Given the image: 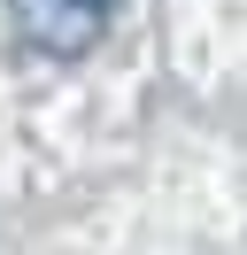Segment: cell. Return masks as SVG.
<instances>
[{
  "label": "cell",
  "mask_w": 247,
  "mask_h": 255,
  "mask_svg": "<svg viewBox=\"0 0 247 255\" xmlns=\"http://www.w3.org/2000/svg\"><path fill=\"white\" fill-rule=\"evenodd\" d=\"M108 16H116V0H8V23L23 47L54 54V62H77L108 39Z\"/></svg>",
  "instance_id": "1"
}]
</instances>
